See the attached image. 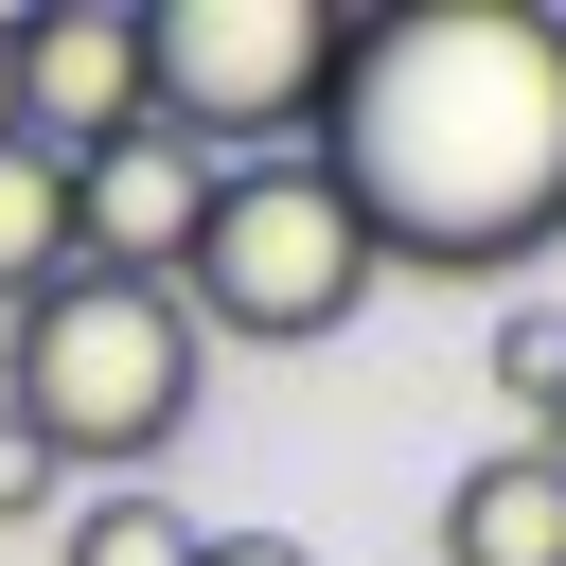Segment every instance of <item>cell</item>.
Here are the masks:
<instances>
[{
    "label": "cell",
    "instance_id": "obj_13",
    "mask_svg": "<svg viewBox=\"0 0 566 566\" xmlns=\"http://www.w3.org/2000/svg\"><path fill=\"white\" fill-rule=\"evenodd\" d=\"M0 142H18V0H0Z\"/></svg>",
    "mask_w": 566,
    "mask_h": 566
},
{
    "label": "cell",
    "instance_id": "obj_7",
    "mask_svg": "<svg viewBox=\"0 0 566 566\" xmlns=\"http://www.w3.org/2000/svg\"><path fill=\"white\" fill-rule=\"evenodd\" d=\"M442 566H566V442H495L442 478Z\"/></svg>",
    "mask_w": 566,
    "mask_h": 566
},
{
    "label": "cell",
    "instance_id": "obj_10",
    "mask_svg": "<svg viewBox=\"0 0 566 566\" xmlns=\"http://www.w3.org/2000/svg\"><path fill=\"white\" fill-rule=\"evenodd\" d=\"M495 407H513L531 442H566V318H548V301L495 318Z\"/></svg>",
    "mask_w": 566,
    "mask_h": 566
},
{
    "label": "cell",
    "instance_id": "obj_12",
    "mask_svg": "<svg viewBox=\"0 0 566 566\" xmlns=\"http://www.w3.org/2000/svg\"><path fill=\"white\" fill-rule=\"evenodd\" d=\"M195 566H318L301 531H195Z\"/></svg>",
    "mask_w": 566,
    "mask_h": 566
},
{
    "label": "cell",
    "instance_id": "obj_6",
    "mask_svg": "<svg viewBox=\"0 0 566 566\" xmlns=\"http://www.w3.org/2000/svg\"><path fill=\"white\" fill-rule=\"evenodd\" d=\"M124 124H142V0H35L18 18V142L88 159Z\"/></svg>",
    "mask_w": 566,
    "mask_h": 566
},
{
    "label": "cell",
    "instance_id": "obj_1",
    "mask_svg": "<svg viewBox=\"0 0 566 566\" xmlns=\"http://www.w3.org/2000/svg\"><path fill=\"white\" fill-rule=\"evenodd\" d=\"M301 159L354 195L371 265L495 283L566 248V18L548 0H371Z\"/></svg>",
    "mask_w": 566,
    "mask_h": 566
},
{
    "label": "cell",
    "instance_id": "obj_4",
    "mask_svg": "<svg viewBox=\"0 0 566 566\" xmlns=\"http://www.w3.org/2000/svg\"><path fill=\"white\" fill-rule=\"evenodd\" d=\"M336 53H354L336 0H142V124H177L195 159H301Z\"/></svg>",
    "mask_w": 566,
    "mask_h": 566
},
{
    "label": "cell",
    "instance_id": "obj_5",
    "mask_svg": "<svg viewBox=\"0 0 566 566\" xmlns=\"http://www.w3.org/2000/svg\"><path fill=\"white\" fill-rule=\"evenodd\" d=\"M212 177H230V159H195L177 124H124V142H88V159H71V265H88V283H177V265H195V212H212Z\"/></svg>",
    "mask_w": 566,
    "mask_h": 566
},
{
    "label": "cell",
    "instance_id": "obj_3",
    "mask_svg": "<svg viewBox=\"0 0 566 566\" xmlns=\"http://www.w3.org/2000/svg\"><path fill=\"white\" fill-rule=\"evenodd\" d=\"M371 283H389V265H371V230H354V195H336L318 159H230L212 212H195L177 318H195L212 354H318V336H354Z\"/></svg>",
    "mask_w": 566,
    "mask_h": 566
},
{
    "label": "cell",
    "instance_id": "obj_8",
    "mask_svg": "<svg viewBox=\"0 0 566 566\" xmlns=\"http://www.w3.org/2000/svg\"><path fill=\"white\" fill-rule=\"evenodd\" d=\"M53 283H71V159L0 142V318H18V301H53Z\"/></svg>",
    "mask_w": 566,
    "mask_h": 566
},
{
    "label": "cell",
    "instance_id": "obj_11",
    "mask_svg": "<svg viewBox=\"0 0 566 566\" xmlns=\"http://www.w3.org/2000/svg\"><path fill=\"white\" fill-rule=\"evenodd\" d=\"M35 513H71V460L35 424H0V531H35Z\"/></svg>",
    "mask_w": 566,
    "mask_h": 566
},
{
    "label": "cell",
    "instance_id": "obj_2",
    "mask_svg": "<svg viewBox=\"0 0 566 566\" xmlns=\"http://www.w3.org/2000/svg\"><path fill=\"white\" fill-rule=\"evenodd\" d=\"M212 389V336L177 318V283H53L0 318V424H35L71 478H142Z\"/></svg>",
    "mask_w": 566,
    "mask_h": 566
},
{
    "label": "cell",
    "instance_id": "obj_9",
    "mask_svg": "<svg viewBox=\"0 0 566 566\" xmlns=\"http://www.w3.org/2000/svg\"><path fill=\"white\" fill-rule=\"evenodd\" d=\"M53 548H71V566H195V513H177L159 478H106V495L53 513Z\"/></svg>",
    "mask_w": 566,
    "mask_h": 566
}]
</instances>
